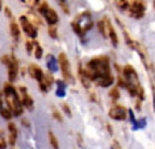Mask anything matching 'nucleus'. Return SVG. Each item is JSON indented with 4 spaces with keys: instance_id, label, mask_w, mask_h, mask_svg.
<instances>
[{
    "instance_id": "f257e3e1",
    "label": "nucleus",
    "mask_w": 155,
    "mask_h": 149,
    "mask_svg": "<svg viewBox=\"0 0 155 149\" xmlns=\"http://www.w3.org/2000/svg\"><path fill=\"white\" fill-rule=\"evenodd\" d=\"M84 74L89 81H94L102 88H108L114 84V77L111 74L110 59L108 56L94 57L87 63Z\"/></svg>"
},
{
    "instance_id": "f03ea898",
    "label": "nucleus",
    "mask_w": 155,
    "mask_h": 149,
    "mask_svg": "<svg viewBox=\"0 0 155 149\" xmlns=\"http://www.w3.org/2000/svg\"><path fill=\"white\" fill-rule=\"evenodd\" d=\"M123 80L125 81V89L128 90L131 97H137L139 101H143L145 98V91L144 88L141 86V82L139 80L137 72L131 65H125L122 67Z\"/></svg>"
},
{
    "instance_id": "7ed1b4c3",
    "label": "nucleus",
    "mask_w": 155,
    "mask_h": 149,
    "mask_svg": "<svg viewBox=\"0 0 155 149\" xmlns=\"http://www.w3.org/2000/svg\"><path fill=\"white\" fill-rule=\"evenodd\" d=\"M3 94H5V100L7 102L8 109L10 110L12 115L15 117L21 116L23 114V106L21 103V98L11 82L3 84Z\"/></svg>"
},
{
    "instance_id": "20e7f679",
    "label": "nucleus",
    "mask_w": 155,
    "mask_h": 149,
    "mask_svg": "<svg viewBox=\"0 0 155 149\" xmlns=\"http://www.w3.org/2000/svg\"><path fill=\"white\" fill-rule=\"evenodd\" d=\"M0 62L8 68V78H9V82H15L18 79L19 74V62L15 54H10V55H3L0 58Z\"/></svg>"
},
{
    "instance_id": "39448f33",
    "label": "nucleus",
    "mask_w": 155,
    "mask_h": 149,
    "mask_svg": "<svg viewBox=\"0 0 155 149\" xmlns=\"http://www.w3.org/2000/svg\"><path fill=\"white\" fill-rule=\"evenodd\" d=\"M38 11L44 17L48 27H55V24L58 22L57 12L48 6V3L46 1H40L39 6H38Z\"/></svg>"
},
{
    "instance_id": "423d86ee",
    "label": "nucleus",
    "mask_w": 155,
    "mask_h": 149,
    "mask_svg": "<svg viewBox=\"0 0 155 149\" xmlns=\"http://www.w3.org/2000/svg\"><path fill=\"white\" fill-rule=\"evenodd\" d=\"M57 60H58L61 70H62L63 80L65 81L66 84H74L75 79H74V76L72 74V71H71V65H69V60L67 58V55L65 53H61L58 55V59Z\"/></svg>"
},
{
    "instance_id": "0eeeda50",
    "label": "nucleus",
    "mask_w": 155,
    "mask_h": 149,
    "mask_svg": "<svg viewBox=\"0 0 155 149\" xmlns=\"http://www.w3.org/2000/svg\"><path fill=\"white\" fill-rule=\"evenodd\" d=\"M128 10H129V15H130L131 18L140 20V19L144 18V15H145L146 6L143 1L135 0V1L130 2V6H129Z\"/></svg>"
},
{
    "instance_id": "6e6552de",
    "label": "nucleus",
    "mask_w": 155,
    "mask_h": 149,
    "mask_svg": "<svg viewBox=\"0 0 155 149\" xmlns=\"http://www.w3.org/2000/svg\"><path fill=\"white\" fill-rule=\"evenodd\" d=\"M19 22H20L21 27H22L23 32L27 34V36H29L32 40H35L36 36H38V30L33 25L32 22L28 19L27 15H21L20 18H19Z\"/></svg>"
},
{
    "instance_id": "1a4fd4ad",
    "label": "nucleus",
    "mask_w": 155,
    "mask_h": 149,
    "mask_svg": "<svg viewBox=\"0 0 155 149\" xmlns=\"http://www.w3.org/2000/svg\"><path fill=\"white\" fill-rule=\"evenodd\" d=\"M109 117L114 121H123L127 117L128 114V110L125 109L123 105L120 104H114V106L109 110Z\"/></svg>"
},
{
    "instance_id": "9d476101",
    "label": "nucleus",
    "mask_w": 155,
    "mask_h": 149,
    "mask_svg": "<svg viewBox=\"0 0 155 149\" xmlns=\"http://www.w3.org/2000/svg\"><path fill=\"white\" fill-rule=\"evenodd\" d=\"M19 92L21 93V103H22L23 109L25 107L27 110L33 111V109H34V101H33V99L29 96L27 88L23 86L19 87Z\"/></svg>"
},
{
    "instance_id": "9b49d317",
    "label": "nucleus",
    "mask_w": 155,
    "mask_h": 149,
    "mask_svg": "<svg viewBox=\"0 0 155 149\" xmlns=\"http://www.w3.org/2000/svg\"><path fill=\"white\" fill-rule=\"evenodd\" d=\"M104 23H106V27H107L108 37L111 40V43H112V45H114V47H117L118 44H119V39H118V35H117L116 30H114V27H112V23H111L110 19L108 18V17H104Z\"/></svg>"
},
{
    "instance_id": "f8f14e48",
    "label": "nucleus",
    "mask_w": 155,
    "mask_h": 149,
    "mask_svg": "<svg viewBox=\"0 0 155 149\" xmlns=\"http://www.w3.org/2000/svg\"><path fill=\"white\" fill-rule=\"evenodd\" d=\"M28 72L30 74L33 79H35L39 84H41L43 79H44V71L40 68V66L35 65V64H31L28 67Z\"/></svg>"
},
{
    "instance_id": "ddd939ff",
    "label": "nucleus",
    "mask_w": 155,
    "mask_h": 149,
    "mask_svg": "<svg viewBox=\"0 0 155 149\" xmlns=\"http://www.w3.org/2000/svg\"><path fill=\"white\" fill-rule=\"evenodd\" d=\"M8 129H9V145L11 147H15L18 139V128L15 123H9Z\"/></svg>"
},
{
    "instance_id": "4468645a",
    "label": "nucleus",
    "mask_w": 155,
    "mask_h": 149,
    "mask_svg": "<svg viewBox=\"0 0 155 149\" xmlns=\"http://www.w3.org/2000/svg\"><path fill=\"white\" fill-rule=\"evenodd\" d=\"M46 67L52 74L58 71V60L52 54H48L46 56Z\"/></svg>"
},
{
    "instance_id": "2eb2a0df",
    "label": "nucleus",
    "mask_w": 155,
    "mask_h": 149,
    "mask_svg": "<svg viewBox=\"0 0 155 149\" xmlns=\"http://www.w3.org/2000/svg\"><path fill=\"white\" fill-rule=\"evenodd\" d=\"M56 91H55V94H56L57 98H64V97L66 96V87H67V84H66V82L64 80H61V79H58V80H56Z\"/></svg>"
},
{
    "instance_id": "dca6fc26",
    "label": "nucleus",
    "mask_w": 155,
    "mask_h": 149,
    "mask_svg": "<svg viewBox=\"0 0 155 149\" xmlns=\"http://www.w3.org/2000/svg\"><path fill=\"white\" fill-rule=\"evenodd\" d=\"M10 33H11L12 39L15 40V42H19L20 35H21L20 27H19L18 23H15V21H12L11 23H10Z\"/></svg>"
},
{
    "instance_id": "f3484780",
    "label": "nucleus",
    "mask_w": 155,
    "mask_h": 149,
    "mask_svg": "<svg viewBox=\"0 0 155 149\" xmlns=\"http://www.w3.org/2000/svg\"><path fill=\"white\" fill-rule=\"evenodd\" d=\"M78 76H79V79H81V84H83L86 89H89L90 81H89V79L85 76V74H84V69H83V67H81V64H79V66H78Z\"/></svg>"
},
{
    "instance_id": "a211bd4d",
    "label": "nucleus",
    "mask_w": 155,
    "mask_h": 149,
    "mask_svg": "<svg viewBox=\"0 0 155 149\" xmlns=\"http://www.w3.org/2000/svg\"><path fill=\"white\" fill-rule=\"evenodd\" d=\"M128 114H129V117H130V121H131L132 129H133V131H137V129H139V121L135 119L134 112L132 111V109H129Z\"/></svg>"
},
{
    "instance_id": "6ab92c4d",
    "label": "nucleus",
    "mask_w": 155,
    "mask_h": 149,
    "mask_svg": "<svg viewBox=\"0 0 155 149\" xmlns=\"http://www.w3.org/2000/svg\"><path fill=\"white\" fill-rule=\"evenodd\" d=\"M48 140H50V144H51V146L53 149H60V145H58V140H57L56 136L54 134L53 132L50 131L48 132Z\"/></svg>"
},
{
    "instance_id": "aec40b11",
    "label": "nucleus",
    "mask_w": 155,
    "mask_h": 149,
    "mask_svg": "<svg viewBox=\"0 0 155 149\" xmlns=\"http://www.w3.org/2000/svg\"><path fill=\"white\" fill-rule=\"evenodd\" d=\"M97 27L99 29V32L101 33V35L104 37H108V34H107V27H106V23H104V19L100 20V21L97 22Z\"/></svg>"
},
{
    "instance_id": "412c9836",
    "label": "nucleus",
    "mask_w": 155,
    "mask_h": 149,
    "mask_svg": "<svg viewBox=\"0 0 155 149\" xmlns=\"http://www.w3.org/2000/svg\"><path fill=\"white\" fill-rule=\"evenodd\" d=\"M114 5L118 9H120L121 11H125V10L129 9V6H130V2L129 1H122V0H119V1H114Z\"/></svg>"
},
{
    "instance_id": "4be33fe9",
    "label": "nucleus",
    "mask_w": 155,
    "mask_h": 149,
    "mask_svg": "<svg viewBox=\"0 0 155 149\" xmlns=\"http://www.w3.org/2000/svg\"><path fill=\"white\" fill-rule=\"evenodd\" d=\"M109 96H110L111 100H112V102H114V103H116V102L119 100L120 93H119V90H118V88H117V87H114V88H112V89L110 90Z\"/></svg>"
},
{
    "instance_id": "5701e85b",
    "label": "nucleus",
    "mask_w": 155,
    "mask_h": 149,
    "mask_svg": "<svg viewBox=\"0 0 155 149\" xmlns=\"http://www.w3.org/2000/svg\"><path fill=\"white\" fill-rule=\"evenodd\" d=\"M33 45H35V49H34V56L36 59H41L43 56V48L40 46V44L38 42H32Z\"/></svg>"
},
{
    "instance_id": "b1692460",
    "label": "nucleus",
    "mask_w": 155,
    "mask_h": 149,
    "mask_svg": "<svg viewBox=\"0 0 155 149\" xmlns=\"http://www.w3.org/2000/svg\"><path fill=\"white\" fill-rule=\"evenodd\" d=\"M0 115L5 119H11V117L13 116L9 109H6V107H2V109L0 110Z\"/></svg>"
},
{
    "instance_id": "393cba45",
    "label": "nucleus",
    "mask_w": 155,
    "mask_h": 149,
    "mask_svg": "<svg viewBox=\"0 0 155 149\" xmlns=\"http://www.w3.org/2000/svg\"><path fill=\"white\" fill-rule=\"evenodd\" d=\"M48 35L51 36L52 39H57V29H56V27H48Z\"/></svg>"
},
{
    "instance_id": "a878e982",
    "label": "nucleus",
    "mask_w": 155,
    "mask_h": 149,
    "mask_svg": "<svg viewBox=\"0 0 155 149\" xmlns=\"http://www.w3.org/2000/svg\"><path fill=\"white\" fill-rule=\"evenodd\" d=\"M58 5H60L61 6V8H62L63 9V11L65 12L66 14H69V7H68V3L66 2V1H64V0H63V1H58Z\"/></svg>"
},
{
    "instance_id": "bb28decb",
    "label": "nucleus",
    "mask_w": 155,
    "mask_h": 149,
    "mask_svg": "<svg viewBox=\"0 0 155 149\" xmlns=\"http://www.w3.org/2000/svg\"><path fill=\"white\" fill-rule=\"evenodd\" d=\"M62 110L64 111V113H65L67 116L72 117V110H71V107H69L68 104H66V103H63V104H62Z\"/></svg>"
},
{
    "instance_id": "cd10ccee",
    "label": "nucleus",
    "mask_w": 155,
    "mask_h": 149,
    "mask_svg": "<svg viewBox=\"0 0 155 149\" xmlns=\"http://www.w3.org/2000/svg\"><path fill=\"white\" fill-rule=\"evenodd\" d=\"M52 115H53V117H54L55 119H56L57 122H63L62 114H61L57 110H54V111H53V113H52Z\"/></svg>"
},
{
    "instance_id": "c85d7f7f",
    "label": "nucleus",
    "mask_w": 155,
    "mask_h": 149,
    "mask_svg": "<svg viewBox=\"0 0 155 149\" xmlns=\"http://www.w3.org/2000/svg\"><path fill=\"white\" fill-rule=\"evenodd\" d=\"M33 46H34V45H33L32 42H30V41H27V43H25V48H27V52H28V54H29V55H31V54H32V51L34 49V48H33Z\"/></svg>"
},
{
    "instance_id": "c756f323",
    "label": "nucleus",
    "mask_w": 155,
    "mask_h": 149,
    "mask_svg": "<svg viewBox=\"0 0 155 149\" xmlns=\"http://www.w3.org/2000/svg\"><path fill=\"white\" fill-rule=\"evenodd\" d=\"M0 149H7V143L3 137L0 138Z\"/></svg>"
},
{
    "instance_id": "7c9ffc66",
    "label": "nucleus",
    "mask_w": 155,
    "mask_h": 149,
    "mask_svg": "<svg viewBox=\"0 0 155 149\" xmlns=\"http://www.w3.org/2000/svg\"><path fill=\"white\" fill-rule=\"evenodd\" d=\"M21 123H22V125H23V126H27L28 128L31 127L30 123H29V121H28L27 119H21Z\"/></svg>"
},
{
    "instance_id": "2f4dec72",
    "label": "nucleus",
    "mask_w": 155,
    "mask_h": 149,
    "mask_svg": "<svg viewBox=\"0 0 155 149\" xmlns=\"http://www.w3.org/2000/svg\"><path fill=\"white\" fill-rule=\"evenodd\" d=\"M152 94H153V107L155 111V84H152Z\"/></svg>"
},
{
    "instance_id": "473e14b6",
    "label": "nucleus",
    "mask_w": 155,
    "mask_h": 149,
    "mask_svg": "<svg viewBox=\"0 0 155 149\" xmlns=\"http://www.w3.org/2000/svg\"><path fill=\"white\" fill-rule=\"evenodd\" d=\"M112 148H114V149H122V148H121V145L119 144V141H118V140H116V139L114 140V147H112Z\"/></svg>"
},
{
    "instance_id": "72a5a7b5",
    "label": "nucleus",
    "mask_w": 155,
    "mask_h": 149,
    "mask_svg": "<svg viewBox=\"0 0 155 149\" xmlns=\"http://www.w3.org/2000/svg\"><path fill=\"white\" fill-rule=\"evenodd\" d=\"M5 12H6L7 17H9V18H12V14H11V10L9 9V7H6V8H5Z\"/></svg>"
},
{
    "instance_id": "f704fd0d",
    "label": "nucleus",
    "mask_w": 155,
    "mask_h": 149,
    "mask_svg": "<svg viewBox=\"0 0 155 149\" xmlns=\"http://www.w3.org/2000/svg\"><path fill=\"white\" fill-rule=\"evenodd\" d=\"M106 126H107V129H108V132H109V134H110V135L114 134V132H112V127H111L110 124H108V123H107V124H106Z\"/></svg>"
},
{
    "instance_id": "c9c22d12",
    "label": "nucleus",
    "mask_w": 155,
    "mask_h": 149,
    "mask_svg": "<svg viewBox=\"0 0 155 149\" xmlns=\"http://www.w3.org/2000/svg\"><path fill=\"white\" fill-rule=\"evenodd\" d=\"M3 107V102H2V99H1V90H0V110Z\"/></svg>"
},
{
    "instance_id": "e433bc0d",
    "label": "nucleus",
    "mask_w": 155,
    "mask_h": 149,
    "mask_svg": "<svg viewBox=\"0 0 155 149\" xmlns=\"http://www.w3.org/2000/svg\"><path fill=\"white\" fill-rule=\"evenodd\" d=\"M1 8H2V3L0 2V11H1Z\"/></svg>"
},
{
    "instance_id": "4c0bfd02",
    "label": "nucleus",
    "mask_w": 155,
    "mask_h": 149,
    "mask_svg": "<svg viewBox=\"0 0 155 149\" xmlns=\"http://www.w3.org/2000/svg\"><path fill=\"white\" fill-rule=\"evenodd\" d=\"M1 135H2V132H1V131H0V136H1Z\"/></svg>"
},
{
    "instance_id": "58836bf2",
    "label": "nucleus",
    "mask_w": 155,
    "mask_h": 149,
    "mask_svg": "<svg viewBox=\"0 0 155 149\" xmlns=\"http://www.w3.org/2000/svg\"><path fill=\"white\" fill-rule=\"evenodd\" d=\"M153 5H154V8H155V1H153Z\"/></svg>"
},
{
    "instance_id": "ea45409f",
    "label": "nucleus",
    "mask_w": 155,
    "mask_h": 149,
    "mask_svg": "<svg viewBox=\"0 0 155 149\" xmlns=\"http://www.w3.org/2000/svg\"><path fill=\"white\" fill-rule=\"evenodd\" d=\"M111 149H114V148H111Z\"/></svg>"
}]
</instances>
